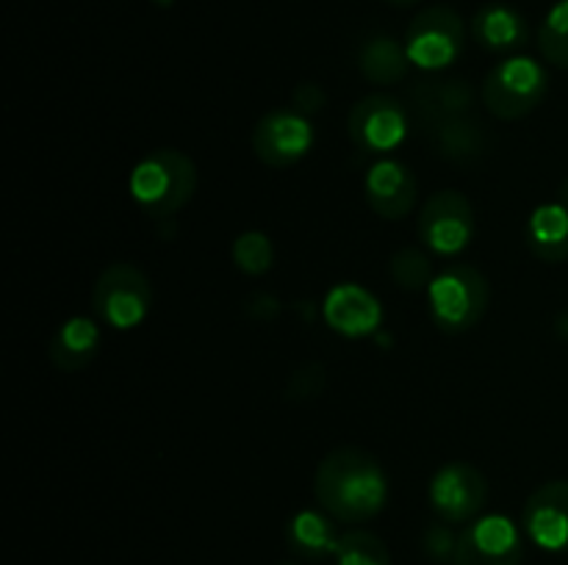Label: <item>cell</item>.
I'll return each mask as SVG.
<instances>
[{
  "label": "cell",
  "instance_id": "10",
  "mask_svg": "<svg viewBox=\"0 0 568 565\" xmlns=\"http://www.w3.org/2000/svg\"><path fill=\"white\" fill-rule=\"evenodd\" d=\"M255 153L270 166H288L314 144V127L297 111H272L255 127Z\"/></svg>",
  "mask_w": 568,
  "mask_h": 565
},
{
  "label": "cell",
  "instance_id": "26",
  "mask_svg": "<svg viewBox=\"0 0 568 565\" xmlns=\"http://www.w3.org/2000/svg\"><path fill=\"white\" fill-rule=\"evenodd\" d=\"M455 546H458V541H455L453 532H449L447 526H433V530L427 532L425 548L430 557H436V559L455 557Z\"/></svg>",
  "mask_w": 568,
  "mask_h": 565
},
{
  "label": "cell",
  "instance_id": "1",
  "mask_svg": "<svg viewBox=\"0 0 568 565\" xmlns=\"http://www.w3.org/2000/svg\"><path fill=\"white\" fill-rule=\"evenodd\" d=\"M314 493L333 518L361 524L375 518L383 510L388 499V482L372 454L344 446L322 460Z\"/></svg>",
  "mask_w": 568,
  "mask_h": 565
},
{
  "label": "cell",
  "instance_id": "7",
  "mask_svg": "<svg viewBox=\"0 0 568 565\" xmlns=\"http://www.w3.org/2000/svg\"><path fill=\"white\" fill-rule=\"evenodd\" d=\"M525 543L508 515H483L455 546V565H521Z\"/></svg>",
  "mask_w": 568,
  "mask_h": 565
},
{
  "label": "cell",
  "instance_id": "28",
  "mask_svg": "<svg viewBox=\"0 0 568 565\" xmlns=\"http://www.w3.org/2000/svg\"><path fill=\"white\" fill-rule=\"evenodd\" d=\"M153 3H155V6H161V9H170V6L175 3V0H153Z\"/></svg>",
  "mask_w": 568,
  "mask_h": 565
},
{
  "label": "cell",
  "instance_id": "22",
  "mask_svg": "<svg viewBox=\"0 0 568 565\" xmlns=\"http://www.w3.org/2000/svg\"><path fill=\"white\" fill-rule=\"evenodd\" d=\"M442 144V153L453 155V158H469L483 150V133L477 127V122L458 116V120L442 122V125L433 127Z\"/></svg>",
  "mask_w": 568,
  "mask_h": 565
},
{
  "label": "cell",
  "instance_id": "4",
  "mask_svg": "<svg viewBox=\"0 0 568 565\" xmlns=\"http://www.w3.org/2000/svg\"><path fill=\"white\" fill-rule=\"evenodd\" d=\"M464 50V20L447 6H433L414 17L405 37V53L419 70L436 72L453 64Z\"/></svg>",
  "mask_w": 568,
  "mask_h": 565
},
{
  "label": "cell",
  "instance_id": "18",
  "mask_svg": "<svg viewBox=\"0 0 568 565\" xmlns=\"http://www.w3.org/2000/svg\"><path fill=\"white\" fill-rule=\"evenodd\" d=\"M338 541L342 537L333 530L331 518H325L316 510H300L292 521H288V543L297 554L311 559H320L325 554H336Z\"/></svg>",
  "mask_w": 568,
  "mask_h": 565
},
{
  "label": "cell",
  "instance_id": "25",
  "mask_svg": "<svg viewBox=\"0 0 568 565\" xmlns=\"http://www.w3.org/2000/svg\"><path fill=\"white\" fill-rule=\"evenodd\" d=\"M392 275L397 277L399 286L405 288H422L430 286V260L419 253V249H403V253L394 258Z\"/></svg>",
  "mask_w": 568,
  "mask_h": 565
},
{
  "label": "cell",
  "instance_id": "8",
  "mask_svg": "<svg viewBox=\"0 0 568 565\" xmlns=\"http://www.w3.org/2000/svg\"><path fill=\"white\" fill-rule=\"evenodd\" d=\"M419 233L438 255H458L471 238V205L458 192H438L425 203Z\"/></svg>",
  "mask_w": 568,
  "mask_h": 565
},
{
  "label": "cell",
  "instance_id": "15",
  "mask_svg": "<svg viewBox=\"0 0 568 565\" xmlns=\"http://www.w3.org/2000/svg\"><path fill=\"white\" fill-rule=\"evenodd\" d=\"M471 33H475V39L483 48L503 53V50H514L525 44L527 22L510 6L491 3L477 11L475 20H471Z\"/></svg>",
  "mask_w": 568,
  "mask_h": 565
},
{
  "label": "cell",
  "instance_id": "11",
  "mask_svg": "<svg viewBox=\"0 0 568 565\" xmlns=\"http://www.w3.org/2000/svg\"><path fill=\"white\" fill-rule=\"evenodd\" d=\"M349 131L361 147L372 150V153H392L394 147L403 144L405 133H408V120L397 100L386 97V94H372L353 109Z\"/></svg>",
  "mask_w": 568,
  "mask_h": 565
},
{
  "label": "cell",
  "instance_id": "5",
  "mask_svg": "<svg viewBox=\"0 0 568 565\" xmlns=\"http://www.w3.org/2000/svg\"><path fill=\"white\" fill-rule=\"evenodd\" d=\"M433 316L447 330H466L483 316L488 305V286L471 266H453L427 286Z\"/></svg>",
  "mask_w": 568,
  "mask_h": 565
},
{
  "label": "cell",
  "instance_id": "17",
  "mask_svg": "<svg viewBox=\"0 0 568 565\" xmlns=\"http://www.w3.org/2000/svg\"><path fill=\"white\" fill-rule=\"evenodd\" d=\"M530 247L544 260L568 258V208L560 203L538 205L530 216Z\"/></svg>",
  "mask_w": 568,
  "mask_h": 565
},
{
  "label": "cell",
  "instance_id": "13",
  "mask_svg": "<svg viewBox=\"0 0 568 565\" xmlns=\"http://www.w3.org/2000/svg\"><path fill=\"white\" fill-rule=\"evenodd\" d=\"M525 530L547 552L568 548V482H547L525 507Z\"/></svg>",
  "mask_w": 568,
  "mask_h": 565
},
{
  "label": "cell",
  "instance_id": "29",
  "mask_svg": "<svg viewBox=\"0 0 568 565\" xmlns=\"http://www.w3.org/2000/svg\"><path fill=\"white\" fill-rule=\"evenodd\" d=\"M560 330H564L566 336H568V316H564V319H560Z\"/></svg>",
  "mask_w": 568,
  "mask_h": 565
},
{
  "label": "cell",
  "instance_id": "16",
  "mask_svg": "<svg viewBox=\"0 0 568 565\" xmlns=\"http://www.w3.org/2000/svg\"><path fill=\"white\" fill-rule=\"evenodd\" d=\"M100 347V327L89 316H72L61 325L59 336L50 343V360L61 371H78L94 358Z\"/></svg>",
  "mask_w": 568,
  "mask_h": 565
},
{
  "label": "cell",
  "instance_id": "2",
  "mask_svg": "<svg viewBox=\"0 0 568 565\" xmlns=\"http://www.w3.org/2000/svg\"><path fill=\"white\" fill-rule=\"evenodd\" d=\"M194 186H197L194 164L178 150H159L139 161L131 172L133 199L155 216L183 208Z\"/></svg>",
  "mask_w": 568,
  "mask_h": 565
},
{
  "label": "cell",
  "instance_id": "23",
  "mask_svg": "<svg viewBox=\"0 0 568 565\" xmlns=\"http://www.w3.org/2000/svg\"><path fill=\"white\" fill-rule=\"evenodd\" d=\"M338 565H392L388 548L372 532H347L336 548Z\"/></svg>",
  "mask_w": 568,
  "mask_h": 565
},
{
  "label": "cell",
  "instance_id": "20",
  "mask_svg": "<svg viewBox=\"0 0 568 565\" xmlns=\"http://www.w3.org/2000/svg\"><path fill=\"white\" fill-rule=\"evenodd\" d=\"M408 53H405V44H399L392 37H372L369 42L361 48L358 66L369 81L375 83H397L399 78H405L408 70Z\"/></svg>",
  "mask_w": 568,
  "mask_h": 565
},
{
  "label": "cell",
  "instance_id": "9",
  "mask_svg": "<svg viewBox=\"0 0 568 565\" xmlns=\"http://www.w3.org/2000/svg\"><path fill=\"white\" fill-rule=\"evenodd\" d=\"M488 496L486 480L480 471H475L466 463H449L438 469V474L430 482V502L433 510L444 521H469L483 510Z\"/></svg>",
  "mask_w": 568,
  "mask_h": 565
},
{
  "label": "cell",
  "instance_id": "12",
  "mask_svg": "<svg viewBox=\"0 0 568 565\" xmlns=\"http://www.w3.org/2000/svg\"><path fill=\"white\" fill-rule=\"evenodd\" d=\"M322 310H325L327 325L347 338L372 336L383 321L381 299L358 282H342L331 288Z\"/></svg>",
  "mask_w": 568,
  "mask_h": 565
},
{
  "label": "cell",
  "instance_id": "3",
  "mask_svg": "<svg viewBox=\"0 0 568 565\" xmlns=\"http://www.w3.org/2000/svg\"><path fill=\"white\" fill-rule=\"evenodd\" d=\"M547 92V72L527 55H510L486 78V105L503 120H519L536 109Z\"/></svg>",
  "mask_w": 568,
  "mask_h": 565
},
{
  "label": "cell",
  "instance_id": "19",
  "mask_svg": "<svg viewBox=\"0 0 568 565\" xmlns=\"http://www.w3.org/2000/svg\"><path fill=\"white\" fill-rule=\"evenodd\" d=\"M416 94H419V111L433 127L466 116L471 105V92L464 81H430L427 86L416 89Z\"/></svg>",
  "mask_w": 568,
  "mask_h": 565
},
{
  "label": "cell",
  "instance_id": "27",
  "mask_svg": "<svg viewBox=\"0 0 568 565\" xmlns=\"http://www.w3.org/2000/svg\"><path fill=\"white\" fill-rule=\"evenodd\" d=\"M388 3H394V6H414V3H419V0H388Z\"/></svg>",
  "mask_w": 568,
  "mask_h": 565
},
{
  "label": "cell",
  "instance_id": "6",
  "mask_svg": "<svg viewBox=\"0 0 568 565\" xmlns=\"http://www.w3.org/2000/svg\"><path fill=\"white\" fill-rule=\"evenodd\" d=\"M92 299L94 310L103 316V321H109L116 330H131V327L142 325V319L148 316L153 291H150L148 277L136 266L114 264L100 275Z\"/></svg>",
  "mask_w": 568,
  "mask_h": 565
},
{
  "label": "cell",
  "instance_id": "21",
  "mask_svg": "<svg viewBox=\"0 0 568 565\" xmlns=\"http://www.w3.org/2000/svg\"><path fill=\"white\" fill-rule=\"evenodd\" d=\"M538 44L555 66L568 70V0H558L549 9L547 20L541 22V31H538Z\"/></svg>",
  "mask_w": 568,
  "mask_h": 565
},
{
  "label": "cell",
  "instance_id": "14",
  "mask_svg": "<svg viewBox=\"0 0 568 565\" xmlns=\"http://www.w3.org/2000/svg\"><path fill=\"white\" fill-rule=\"evenodd\" d=\"M366 194H369V203L377 214L386 216V219H399L416 203L414 175L399 161L383 158L366 175Z\"/></svg>",
  "mask_w": 568,
  "mask_h": 565
},
{
  "label": "cell",
  "instance_id": "24",
  "mask_svg": "<svg viewBox=\"0 0 568 565\" xmlns=\"http://www.w3.org/2000/svg\"><path fill=\"white\" fill-rule=\"evenodd\" d=\"M233 258L247 275H261L272 266V244L264 233H242L233 244Z\"/></svg>",
  "mask_w": 568,
  "mask_h": 565
}]
</instances>
